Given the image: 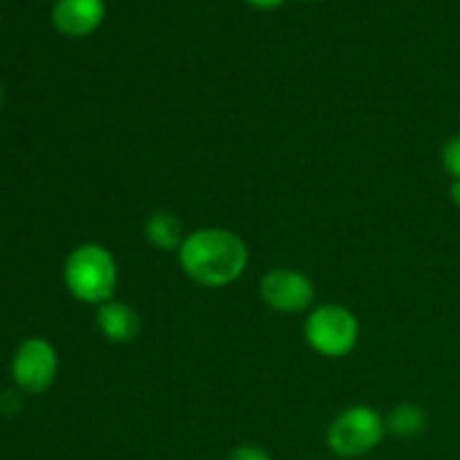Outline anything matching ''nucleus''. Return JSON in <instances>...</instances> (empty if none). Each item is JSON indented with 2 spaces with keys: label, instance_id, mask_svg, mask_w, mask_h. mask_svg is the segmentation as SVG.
<instances>
[{
  "label": "nucleus",
  "instance_id": "nucleus-13",
  "mask_svg": "<svg viewBox=\"0 0 460 460\" xmlns=\"http://www.w3.org/2000/svg\"><path fill=\"white\" fill-rule=\"evenodd\" d=\"M250 4H254V7L259 9H274L279 7L281 3H286V0H247Z\"/></svg>",
  "mask_w": 460,
  "mask_h": 460
},
{
  "label": "nucleus",
  "instance_id": "nucleus-9",
  "mask_svg": "<svg viewBox=\"0 0 460 460\" xmlns=\"http://www.w3.org/2000/svg\"><path fill=\"white\" fill-rule=\"evenodd\" d=\"M144 234L151 245L164 252H178L184 241L182 223L171 211H153L144 225Z\"/></svg>",
  "mask_w": 460,
  "mask_h": 460
},
{
  "label": "nucleus",
  "instance_id": "nucleus-8",
  "mask_svg": "<svg viewBox=\"0 0 460 460\" xmlns=\"http://www.w3.org/2000/svg\"><path fill=\"white\" fill-rule=\"evenodd\" d=\"M97 326L102 335L112 344H130L142 332V319L128 304L112 299L99 305Z\"/></svg>",
  "mask_w": 460,
  "mask_h": 460
},
{
  "label": "nucleus",
  "instance_id": "nucleus-4",
  "mask_svg": "<svg viewBox=\"0 0 460 460\" xmlns=\"http://www.w3.org/2000/svg\"><path fill=\"white\" fill-rule=\"evenodd\" d=\"M386 420L368 404L344 409L328 427V447L340 458H359L382 443Z\"/></svg>",
  "mask_w": 460,
  "mask_h": 460
},
{
  "label": "nucleus",
  "instance_id": "nucleus-6",
  "mask_svg": "<svg viewBox=\"0 0 460 460\" xmlns=\"http://www.w3.org/2000/svg\"><path fill=\"white\" fill-rule=\"evenodd\" d=\"M261 299L277 313H304L314 301V286L304 272L277 268L261 279Z\"/></svg>",
  "mask_w": 460,
  "mask_h": 460
},
{
  "label": "nucleus",
  "instance_id": "nucleus-11",
  "mask_svg": "<svg viewBox=\"0 0 460 460\" xmlns=\"http://www.w3.org/2000/svg\"><path fill=\"white\" fill-rule=\"evenodd\" d=\"M445 171L452 175L454 180H460V135H454L445 142L443 153H440Z\"/></svg>",
  "mask_w": 460,
  "mask_h": 460
},
{
  "label": "nucleus",
  "instance_id": "nucleus-14",
  "mask_svg": "<svg viewBox=\"0 0 460 460\" xmlns=\"http://www.w3.org/2000/svg\"><path fill=\"white\" fill-rule=\"evenodd\" d=\"M449 198L456 207H460V180H454L452 187H449Z\"/></svg>",
  "mask_w": 460,
  "mask_h": 460
},
{
  "label": "nucleus",
  "instance_id": "nucleus-5",
  "mask_svg": "<svg viewBox=\"0 0 460 460\" xmlns=\"http://www.w3.org/2000/svg\"><path fill=\"white\" fill-rule=\"evenodd\" d=\"M58 373L57 349L43 337H30L16 349L12 359L13 382L25 394H45Z\"/></svg>",
  "mask_w": 460,
  "mask_h": 460
},
{
  "label": "nucleus",
  "instance_id": "nucleus-10",
  "mask_svg": "<svg viewBox=\"0 0 460 460\" xmlns=\"http://www.w3.org/2000/svg\"><path fill=\"white\" fill-rule=\"evenodd\" d=\"M427 425V416L422 411V407L413 402H402L389 413L386 418V429L394 431L400 438H413V436L420 434Z\"/></svg>",
  "mask_w": 460,
  "mask_h": 460
},
{
  "label": "nucleus",
  "instance_id": "nucleus-2",
  "mask_svg": "<svg viewBox=\"0 0 460 460\" xmlns=\"http://www.w3.org/2000/svg\"><path fill=\"white\" fill-rule=\"evenodd\" d=\"M63 279L76 301L99 308L115 296L119 270L108 247L99 243H84L67 256Z\"/></svg>",
  "mask_w": 460,
  "mask_h": 460
},
{
  "label": "nucleus",
  "instance_id": "nucleus-1",
  "mask_svg": "<svg viewBox=\"0 0 460 460\" xmlns=\"http://www.w3.org/2000/svg\"><path fill=\"white\" fill-rule=\"evenodd\" d=\"M180 268L205 288H225L243 277L250 250L238 234L223 227H202L184 236L178 250Z\"/></svg>",
  "mask_w": 460,
  "mask_h": 460
},
{
  "label": "nucleus",
  "instance_id": "nucleus-3",
  "mask_svg": "<svg viewBox=\"0 0 460 460\" xmlns=\"http://www.w3.org/2000/svg\"><path fill=\"white\" fill-rule=\"evenodd\" d=\"M304 337L322 358H346L359 341V322L346 305L323 304L305 319Z\"/></svg>",
  "mask_w": 460,
  "mask_h": 460
},
{
  "label": "nucleus",
  "instance_id": "nucleus-7",
  "mask_svg": "<svg viewBox=\"0 0 460 460\" xmlns=\"http://www.w3.org/2000/svg\"><path fill=\"white\" fill-rule=\"evenodd\" d=\"M106 4L103 0H58L54 4L52 21L66 36H88L102 25Z\"/></svg>",
  "mask_w": 460,
  "mask_h": 460
},
{
  "label": "nucleus",
  "instance_id": "nucleus-12",
  "mask_svg": "<svg viewBox=\"0 0 460 460\" xmlns=\"http://www.w3.org/2000/svg\"><path fill=\"white\" fill-rule=\"evenodd\" d=\"M229 460H272L270 454L259 445H238Z\"/></svg>",
  "mask_w": 460,
  "mask_h": 460
}]
</instances>
